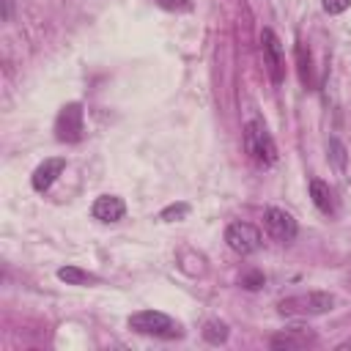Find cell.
I'll return each instance as SVG.
<instances>
[{"label":"cell","instance_id":"cell-1","mask_svg":"<svg viewBox=\"0 0 351 351\" xmlns=\"http://www.w3.org/2000/svg\"><path fill=\"white\" fill-rule=\"evenodd\" d=\"M129 329H134V332H140V335L165 337V340L184 337L181 324H178V321H173L170 315L159 313V310H140V313L129 315Z\"/></svg>","mask_w":351,"mask_h":351},{"label":"cell","instance_id":"cell-9","mask_svg":"<svg viewBox=\"0 0 351 351\" xmlns=\"http://www.w3.org/2000/svg\"><path fill=\"white\" fill-rule=\"evenodd\" d=\"M90 214H93V219H99V222H118V219L126 214V206H123V200L115 197V195H101V197L93 200Z\"/></svg>","mask_w":351,"mask_h":351},{"label":"cell","instance_id":"cell-15","mask_svg":"<svg viewBox=\"0 0 351 351\" xmlns=\"http://www.w3.org/2000/svg\"><path fill=\"white\" fill-rule=\"evenodd\" d=\"M154 3L165 11H189L192 8V0H154Z\"/></svg>","mask_w":351,"mask_h":351},{"label":"cell","instance_id":"cell-10","mask_svg":"<svg viewBox=\"0 0 351 351\" xmlns=\"http://www.w3.org/2000/svg\"><path fill=\"white\" fill-rule=\"evenodd\" d=\"M310 197H313V203H315L318 211H324V214H335V195H332L329 184L313 178V181H310Z\"/></svg>","mask_w":351,"mask_h":351},{"label":"cell","instance_id":"cell-14","mask_svg":"<svg viewBox=\"0 0 351 351\" xmlns=\"http://www.w3.org/2000/svg\"><path fill=\"white\" fill-rule=\"evenodd\" d=\"M189 214V206L186 203H176V206H167L165 211H162V219L165 222H176V219H181V217H186Z\"/></svg>","mask_w":351,"mask_h":351},{"label":"cell","instance_id":"cell-17","mask_svg":"<svg viewBox=\"0 0 351 351\" xmlns=\"http://www.w3.org/2000/svg\"><path fill=\"white\" fill-rule=\"evenodd\" d=\"M321 5L326 14H343L351 5V0H321Z\"/></svg>","mask_w":351,"mask_h":351},{"label":"cell","instance_id":"cell-11","mask_svg":"<svg viewBox=\"0 0 351 351\" xmlns=\"http://www.w3.org/2000/svg\"><path fill=\"white\" fill-rule=\"evenodd\" d=\"M58 280H63L66 285H88V282H96V277L88 274L80 266H63V269H58Z\"/></svg>","mask_w":351,"mask_h":351},{"label":"cell","instance_id":"cell-3","mask_svg":"<svg viewBox=\"0 0 351 351\" xmlns=\"http://www.w3.org/2000/svg\"><path fill=\"white\" fill-rule=\"evenodd\" d=\"M332 307H335V296L324 293V291H310V293L288 296V299L280 302L282 315H324Z\"/></svg>","mask_w":351,"mask_h":351},{"label":"cell","instance_id":"cell-8","mask_svg":"<svg viewBox=\"0 0 351 351\" xmlns=\"http://www.w3.org/2000/svg\"><path fill=\"white\" fill-rule=\"evenodd\" d=\"M66 170V159H60V156H55V159H44L36 170H33V178H30V184H33V189L36 192H47L55 181H58V176Z\"/></svg>","mask_w":351,"mask_h":351},{"label":"cell","instance_id":"cell-12","mask_svg":"<svg viewBox=\"0 0 351 351\" xmlns=\"http://www.w3.org/2000/svg\"><path fill=\"white\" fill-rule=\"evenodd\" d=\"M203 337H206L211 346L225 343V340H228V324H222V321H206V326H203Z\"/></svg>","mask_w":351,"mask_h":351},{"label":"cell","instance_id":"cell-19","mask_svg":"<svg viewBox=\"0 0 351 351\" xmlns=\"http://www.w3.org/2000/svg\"><path fill=\"white\" fill-rule=\"evenodd\" d=\"M14 14V0H3V19H11Z\"/></svg>","mask_w":351,"mask_h":351},{"label":"cell","instance_id":"cell-18","mask_svg":"<svg viewBox=\"0 0 351 351\" xmlns=\"http://www.w3.org/2000/svg\"><path fill=\"white\" fill-rule=\"evenodd\" d=\"M241 285H244L247 291H255V288L263 285V274H261V271H250V274L241 277Z\"/></svg>","mask_w":351,"mask_h":351},{"label":"cell","instance_id":"cell-13","mask_svg":"<svg viewBox=\"0 0 351 351\" xmlns=\"http://www.w3.org/2000/svg\"><path fill=\"white\" fill-rule=\"evenodd\" d=\"M307 343H313L310 335H274L271 337V348H304Z\"/></svg>","mask_w":351,"mask_h":351},{"label":"cell","instance_id":"cell-5","mask_svg":"<svg viewBox=\"0 0 351 351\" xmlns=\"http://www.w3.org/2000/svg\"><path fill=\"white\" fill-rule=\"evenodd\" d=\"M225 241L233 252L239 255H250L261 247V230L250 222H230L228 230H225Z\"/></svg>","mask_w":351,"mask_h":351},{"label":"cell","instance_id":"cell-4","mask_svg":"<svg viewBox=\"0 0 351 351\" xmlns=\"http://www.w3.org/2000/svg\"><path fill=\"white\" fill-rule=\"evenodd\" d=\"M85 134V110L80 101H69L60 107L55 118V137L60 143H80Z\"/></svg>","mask_w":351,"mask_h":351},{"label":"cell","instance_id":"cell-20","mask_svg":"<svg viewBox=\"0 0 351 351\" xmlns=\"http://www.w3.org/2000/svg\"><path fill=\"white\" fill-rule=\"evenodd\" d=\"M346 348H351V340H346V343H340V346H337V351H346Z\"/></svg>","mask_w":351,"mask_h":351},{"label":"cell","instance_id":"cell-6","mask_svg":"<svg viewBox=\"0 0 351 351\" xmlns=\"http://www.w3.org/2000/svg\"><path fill=\"white\" fill-rule=\"evenodd\" d=\"M263 225H266L269 236H271L274 241H282V244L293 241L296 233H299L296 219H293L288 211H282V208H266V214H263Z\"/></svg>","mask_w":351,"mask_h":351},{"label":"cell","instance_id":"cell-16","mask_svg":"<svg viewBox=\"0 0 351 351\" xmlns=\"http://www.w3.org/2000/svg\"><path fill=\"white\" fill-rule=\"evenodd\" d=\"M329 151H332V159L337 167H346V148L340 145V140H329Z\"/></svg>","mask_w":351,"mask_h":351},{"label":"cell","instance_id":"cell-7","mask_svg":"<svg viewBox=\"0 0 351 351\" xmlns=\"http://www.w3.org/2000/svg\"><path fill=\"white\" fill-rule=\"evenodd\" d=\"M261 47H263V63L269 69V77H271V82L280 85L282 77H285V58H282V47L277 41V36L271 30H263L261 33Z\"/></svg>","mask_w":351,"mask_h":351},{"label":"cell","instance_id":"cell-2","mask_svg":"<svg viewBox=\"0 0 351 351\" xmlns=\"http://www.w3.org/2000/svg\"><path fill=\"white\" fill-rule=\"evenodd\" d=\"M244 145H247V154L252 156V162L258 165H274L277 162V145L266 129L263 121L258 118H250L247 126H244Z\"/></svg>","mask_w":351,"mask_h":351}]
</instances>
